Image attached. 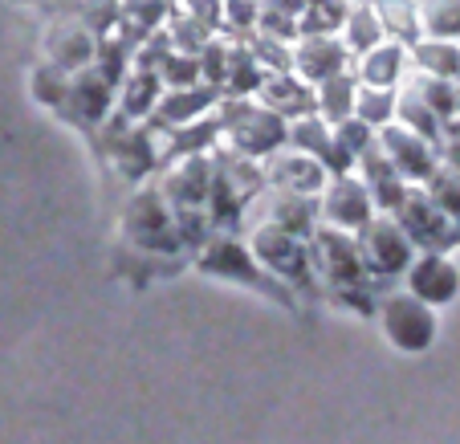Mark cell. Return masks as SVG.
<instances>
[{
    "label": "cell",
    "instance_id": "6da1fadb",
    "mask_svg": "<svg viewBox=\"0 0 460 444\" xmlns=\"http://www.w3.org/2000/svg\"><path fill=\"white\" fill-rule=\"evenodd\" d=\"M310 257H314V270L326 278V286H331V294L339 297V302H350L355 310H367V314L375 310L371 281H367L363 253H358L355 233L334 228V225H314Z\"/></svg>",
    "mask_w": 460,
    "mask_h": 444
},
{
    "label": "cell",
    "instance_id": "7a4b0ae2",
    "mask_svg": "<svg viewBox=\"0 0 460 444\" xmlns=\"http://www.w3.org/2000/svg\"><path fill=\"white\" fill-rule=\"evenodd\" d=\"M217 119H220V131L228 135V147L249 159L273 155V151L286 147V139H289V119L273 114L270 106L252 102V98L228 94L225 102H217Z\"/></svg>",
    "mask_w": 460,
    "mask_h": 444
},
{
    "label": "cell",
    "instance_id": "3957f363",
    "mask_svg": "<svg viewBox=\"0 0 460 444\" xmlns=\"http://www.w3.org/2000/svg\"><path fill=\"white\" fill-rule=\"evenodd\" d=\"M249 249L261 265L270 273H278L286 286L294 289H314L318 278H314V257H310V241L305 236H294V233H281L273 225H249Z\"/></svg>",
    "mask_w": 460,
    "mask_h": 444
},
{
    "label": "cell",
    "instance_id": "277c9868",
    "mask_svg": "<svg viewBox=\"0 0 460 444\" xmlns=\"http://www.w3.org/2000/svg\"><path fill=\"white\" fill-rule=\"evenodd\" d=\"M196 265H200V270H208V273H217V278L241 281V286L257 289V294H270V297H278V302H289V289L278 286V281L265 273V265L252 257L249 244L233 241L225 228H220V233H212L208 241H204V249L196 253Z\"/></svg>",
    "mask_w": 460,
    "mask_h": 444
},
{
    "label": "cell",
    "instance_id": "5b68a950",
    "mask_svg": "<svg viewBox=\"0 0 460 444\" xmlns=\"http://www.w3.org/2000/svg\"><path fill=\"white\" fill-rule=\"evenodd\" d=\"M355 236H358V253H363V270L371 286L395 278V273H403L411 265V241L395 225V217H371Z\"/></svg>",
    "mask_w": 460,
    "mask_h": 444
},
{
    "label": "cell",
    "instance_id": "8992f818",
    "mask_svg": "<svg viewBox=\"0 0 460 444\" xmlns=\"http://www.w3.org/2000/svg\"><path fill=\"white\" fill-rule=\"evenodd\" d=\"M122 228H127V241L135 244V249H151V253H175L180 249L175 217H172V209H167V200H164L159 188H147V192H139L127 204Z\"/></svg>",
    "mask_w": 460,
    "mask_h": 444
},
{
    "label": "cell",
    "instance_id": "52a82bcc",
    "mask_svg": "<svg viewBox=\"0 0 460 444\" xmlns=\"http://www.w3.org/2000/svg\"><path fill=\"white\" fill-rule=\"evenodd\" d=\"M164 192L167 209L172 212H188V209H208V192H212V159L208 155H183L172 159V167L164 164V180L155 183Z\"/></svg>",
    "mask_w": 460,
    "mask_h": 444
},
{
    "label": "cell",
    "instance_id": "ba28073f",
    "mask_svg": "<svg viewBox=\"0 0 460 444\" xmlns=\"http://www.w3.org/2000/svg\"><path fill=\"white\" fill-rule=\"evenodd\" d=\"M391 217L408 233L411 244H424V249H444V244H452V236H456L452 217L428 192H403L400 209L391 212Z\"/></svg>",
    "mask_w": 460,
    "mask_h": 444
},
{
    "label": "cell",
    "instance_id": "9c48e42d",
    "mask_svg": "<svg viewBox=\"0 0 460 444\" xmlns=\"http://www.w3.org/2000/svg\"><path fill=\"white\" fill-rule=\"evenodd\" d=\"M371 217H375V200L355 172L326 180V188H322V220H326V225L358 233Z\"/></svg>",
    "mask_w": 460,
    "mask_h": 444
},
{
    "label": "cell",
    "instance_id": "30bf717a",
    "mask_svg": "<svg viewBox=\"0 0 460 444\" xmlns=\"http://www.w3.org/2000/svg\"><path fill=\"white\" fill-rule=\"evenodd\" d=\"M265 183L270 188H286V192H297V196H318L331 180V172L310 155V151H297V147H278L273 155H265Z\"/></svg>",
    "mask_w": 460,
    "mask_h": 444
},
{
    "label": "cell",
    "instance_id": "8fae6325",
    "mask_svg": "<svg viewBox=\"0 0 460 444\" xmlns=\"http://www.w3.org/2000/svg\"><path fill=\"white\" fill-rule=\"evenodd\" d=\"M111 102H114V82L106 78L98 66L94 70L86 66V70L70 74V90H66L58 111L70 114L82 127H98V122H106V114H111Z\"/></svg>",
    "mask_w": 460,
    "mask_h": 444
},
{
    "label": "cell",
    "instance_id": "7c38bea8",
    "mask_svg": "<svg viewBox=\"0 0 460 444\" xmlns=\"http://www.w3.org/2000/svg\"><path fill=\"white\" fill-rule=\"evenodd\" d=\"M383 331L395 347L403 351H424L436 334V318L428 310V302H420L416 294L411 297H387L383 302Z\"/></svg>",
    "mask_w": 460,
    "mask_h": 444
},
{
    "label": "cell",
    "instance_id": "4fadbf2b",
    "mask_svg": "<svg viewBox=\"0 0 460 444\" xmlns=\"http://www.w3.org/2000/svg\"><path fill=\"white\" fill-rule=\"evenodd\" d=\"M375 143H379V151L391 159V167H395L403 180H428V175L436 172L432 143H428L424 135L408 131L403 122H387V127H379V131H375Z\"/></svg>",
    "mask_w": 460,
    "mask_h": 444
},
{
    "label": "cell",
    "instance_id": "5bb4252c",
    "mask_svg": "<svg viewBox=\"0 0 460 444\" xmlns=\"http://www.w3.org/2000/svg\"><path fill=\"white\" fill-rule=\"evenodd\" d=\"M220 102V90L208 86V82H196V86H172L159 94L155 111L147 114L151 119V131H172V127H183L191 119H204L208 111H217Z\"/></svg>",
    "mask_w": 460,
    "mask_h": 444
},
{
    "label": "cell",
    "instance_id": "9a60e30c",
    "mask_svg": "<svg viewBox=\"0 0 460 444\" xmlns=\"http://www.w3.org/2000/svg\"><path fill=\"white\" fill-rule=\"evenodd\" d=\"M289 53H294V66H289V70H294L302 82H310V86H318V82H326L331 74H339L350 66L347 45L334 41V37H318V33L297 37V41L289 45Z\"/></svg>",
    "mask_w": 460,
    "mask_h": 444
},
{
    "label": "cell",
    "instance_id": "2e32d148",
    "mask_svg": "<svg viewBox=\"0 0 460 444\" xmlns=\"http://www.w3.org/2000/svg\"><path fill=\"white\" fill-rule=\"evenodd\" d=\"M252 98H257L261 106H270L273 114H281V119H302V114L318 111V102H314V86L297 78L294 70L265 74V82H261V90Z\"/></svg>",
    "mask_w": 460,
    "mask_h": 444
},
{
    "label": "cell",
    "instance_id": "e0dca14e",
    "mask_svg": "<svg viewBox=\"0 0 460 444\" xmlns=\"http://www.w3.org/2000/svg\"><path fill=\"white\" fill-rule=\"evenodd\" d=\"M94 53H98V37L90 33L78 17L61 21L49 33V61L66 74H78V70H86V66H94Z\"/></svg>",
    "mask_w": 460,
    "mask_h": 444
},
{
    "label": "cell",
    "instance_id": "ac0fdd59",
    "mask_svg": "<svg viewBox=\"0 0 460 444\" xmlns=\"http://www.w3.org/2000/svg\"><path fill=\"white\" fill-rule=\"evenodd\" d=\"M358 164H363V175H358V180L367 183V192H371L375 209H383V212L400 209V200H403V175L391 167V159L379 151V143H375V147H367L363 155H358Z\"/></svg>",
    "mask_w": 460,
    "mask_h": 444
},
{
    "label": "cell",
    "instance_id": "d6986e66",
    "mask_svg": "<svg viewBox=\"0 0 460 444\" xmlns=\"http://www.w3.org/2000/svg\"><path fill=\"white\" fill-rule=\"evenodd\" d=\"M403 273H408L411 294H416L420 302H428V306L448 302V297L456 294V270H452L444 257H436V253H428V257H416V262H411Z\"/></svg>",
    "mask_w": 460,
    "mask_h": 444
},
{
    "label": "cell",
    "instance_id": "ffe728a7",
    "mask_svg": "<svg viewBox=\"0 0 460 444\" xmlns=\"http://www.w3.org/2000/svg\"><path fill=\"white\" fill-rule=\"evenodd\" d=\"M400 74H403V45L400 41H387V37H383L379 45L355 53V78H358V86L391 90L395 82H400Z\"/></svg>",
    "mask_w": 460,
    "mask_h": 444
},
{
    "label": "cell",
    "instance_id": "44dd1931",
    "mask_svg": "<svg viewBox=\"0 0 460 444\" xmlns=\"http://www.w3.org/2000/svg\"><path fill=\"white\" fill-rule=\"evenodd\" d=\"M159 94H164V78H159L155 70H147V66H139L135 74H127V78H122L119 111L127 114L130 122H139V119H147V114L155 111Z\"/></svg>",
    "mask_w": 460,
    "mask_h": 444
},
{
    "label": "cell",
    "instance_id": "7402d4cb",
    "mask_svg": "<svg viewBox=\"0 0 460 444\" xmlns=\"http://www.w3.org/2000/svg\"><path fill=\"white\" fill-rule=\"evenodd\" d=\"M355 94H358L355 70H339V74H331L326 82H318V90H314V102H318V114H322V119L334 127L339 119L355 114Z\"/></svg>",
    "mask_w": 460,
    "mask_h": 444
},
{
    "label": "cell",
    "instance_id": "603a6c76",
    "mask_svg": "<svg viewBox=\"0 0 460 444\" xmlns=\"http://www.w3.org/2000/svg\"><path fill=\"white\" fill-rule=\"evenodd\" d=\"M375 13H379V25H383V37L400 45H416L424 25H420V9L411 0H375Z\"/></svg>",
    "mask_w": 460,
    "mask_h": 444
},
{
    "label": "cell",
    "instance_id": "cb8c5ba5",
    "mask_svg": "<svg viewBox=\"0 0 460 444\" xmlns=\"http://www.w3.org/2000/svg\"><path fill=\"white\" fill-rule=\"evenodd\" d=\"M265 82V70H261V61L252 58L249 45H228V70H225V90L233 98H252Z\"/></svg>",
    "mask_w": 460,
    "mask_h": 444
},
{
    "label": "cell",
    "instance_id": "d4e9b609",
    "mask_svg": "<svg viewBox=\"0 0 460 444\" xmlns=\"http://www.w3.org/2000/svg\"><path fill=\"white\" fill-rule=\"evenodd\" d=\"M347 0H305L297 13V37L318 33V37H334L347 21Z\"/></svg>",
    "mask_w": 460,
    "mask_h": 444
},
{
    "label": "cell",
    "instance_id": "484cf974",
    "mask_svg": "<svg viewBox=\"0 0 460 444\" xmlns=\"http://www.w3.org/2000/svg\"><path fill=\"white\" fill-rule=\"evenodd\" d=\"M342 45L350 49V58L363 49H371V45L383 41V25H379V13H375V4H355V9H347V21H342Z\"/></svg>",
    "mask_w": 460,
    "mask_h": 444
},
{
    "label": "cell",
    "instance_id": "4316f807",
    "mask_svg": "<svg viewBox=\"0 0 460 444\" xmlns=\"http://www.w3.org/2000/svg\"><path fill=\"white\" fill-rule=\"evenodd\" d=\"M411 58L424 74L432 78H460V45H452L448 37H436V41H416L411 45Z\"/></svg>",
    "mask_w": 460,
    "mask_h": 444
},
{
    "label": "cell",
    "instance_id": "83f0119b",
    "mask_svg": "<svg viewBox=\"0 0 460 444\" xmlns=\"http://www.w3.org/2000/svg\"><path fill=\"white\" fill-rule=\"evenodd\" d=\"M355 119H363L367 127H387L395 119V90H383V86H358L355 94Z\"/></svg>",
    "mask_w": 460,
    "mask_h": 444
},
{
    "label": "cell",
    "instance_id": "f1b7e54d",
    "mask_svg": "<svg viewBox=\"0 0 460 444\" xmlns=\"http://www.w3.org/2000/svg\"><path fill=\"white\" fill-rule=\"evenodd\" d=\"M420 25L432 37H460V0H428L420 9Z\"/></svg>",
    "mask_w": 460,
    "mask_h": 444
},
{
    "label": "cell",
    "instance_id": "f546056e",
    "mask_svg": "<svg viewBox=\"0 0 460 444\" xmlns=\"http://www.w3.org/2000/svg\"><path fill=\"white\" fill-rule=\"evenodd\" d=\"M334 131V139L342 143V147L355 155V164H358V155H363L367 147H375V127H367L363 119H355V114H347V119H339L331 127Z\"/></svg>",
    "mask_w": 460,
    "mask_h": 444
},
{
    "label": "cell",
    "instance_id": "4dcf8cb0",
    "mask_svg": "<svg viewBox=\"0 0 460 444\" xmlns=\"http://www.w3.org/2000/svg\"><path fill=\"white\" fill-rule=\"evenodd\" d=\"M428 196H432L452 220H460V175L456 172H432L428 175Z\"/></svg>",
    "mask_w": 460,
    "mask_h": 444
}]
</instances>
